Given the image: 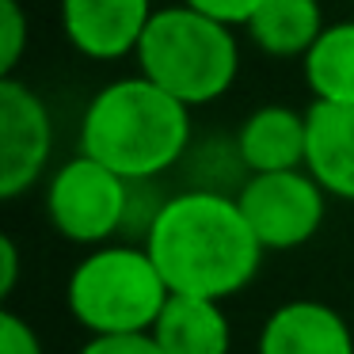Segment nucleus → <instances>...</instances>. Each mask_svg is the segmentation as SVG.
<instances>
[{
  "mask_svg": "<svg viewBox=\"0 0 354 354\" xmlns=\"http://www.w3.org/2000/svg\"><path fill=\"white\" fill-rule=\"evenodd\" d=\"M54 153V118L39 92L0 77V198H19L42 179Z\"/></svg>",
  "mask_w": 354,
  "mask_h": 354,
  "instance_id": "obj_7",
  "label": "nucleus"
},
{
  "mask_svg": "<svg viewBox=\"0 0 354 354\" xmlns=\"http://www.w3.org/2000/svg\"><path fill=\"white\" fill-rule=\"evenodd\" d=\"M183 4H191V8L206 12V16L225 19V24H232V27H244L248 19H252V12L259 8L263 0H183Z\"/></svg>",
  "mask_w": 354,
  "mask_h": 354,
  "instance_id": "obj_20",
  "label": "nucleus"
},
{
  "mask_svg": "<svg viewBox=\"0 0 354 354\" xmlns=\"http://www.w3.org/2000/svg\"><path fill=\"white\" fill-rule=\"evenodd\" d=\"M19 282V244L12 236H0V301H8Z\"/></svg>",
  "mask_w": 354,
  "mask_h": 354,
  "instance_id": "obj_21",
  "label": "nucleus"
},
{
  "mask_svg": "<svg viewBox=\"0 0 354 354\" xmlns=\"http://www.w3.org/2000/svg\"><path fill=\"white\" fill-rule=\"evenodd\" d=\"M171 290L145 244H95L73 267L65 301L88 335H126L153 331Z\"/></svg>",
  "mask_w": 354,
  "mask_h": 354,
  "instance_id": "obj_4",
  "label": "nucleus"
},
{
  "mask_svg": "<svg viewBox=\"0 0 354 354\" xmlns=\"http://www.w3.org/2000/svg\"><path fill=\"white\" fill-rule=\"evenodd\" d=\"M77 354H164L153 331H126V335H92Z\"/></svg>",
  "mask_w": 354,
  "mask_h": 354,
  "instance_id": "obj_18",
  "label": "nucleus"
},
{
  "mask_svg": "<svg viewBox=\"0 0 354 354\" xmlns=\"http://www.w3.org/2000/svg\"><path fill=\"white\" fill-rule=\"evenodd\" d=\"M168 194H160L156 179H130V206H126V225H122V240L145 244L153 221L160 217Z\"/></svg>",
  "mask_w": 354,
  "mask_h": 354,
  "instance_id": "obj_16",
  "label": "nucleus"
},
{
  "mask_svg": "<svg viewBox=\"0 0 354 354\" xmlns=\"http://www.w3.org/2000/svg\"><path fill=\"white\" fill-rule=\"evenodd\" d=\"M42 206H46V221L57 236L84 248L111 244L115 236H122L130 179L100 164L95 156L77 153L46 179Z\"/></svg>",
  "mask_w": 354,
  "mask_h": 354,
  "instance_id": "obj_5",
  "label": "nucleus"
},
{
  "mask_svg": "<svg viewBox=\"0 0 354 354\" xmlns=\"http://www.w3.org/2000/svg\"><path fill=\"white\" fill-rule=\"evenodd\" d=\"M308 118L305 168L331 198L354 202V103L313 100Z\"/></svg>",
  "mask_w": 354,
  "mask_h": 354,
  "instance_id": "obj_10",
  "label": "nucleus"
},
{
  "mask_svg": "<svg viewBox=\"0 0 354 354\" xmlns=\"http://www.w3.org/2000/svg\"><path fill=\"white\" fill-rule=\"evenodd\" d=\"M301 69L313 100L354 103V19L324 27L320 39L301 57Z\"/></svg>",
  "mask_w": 354,
  "mask_h": 354,
  "instance_id": "obj_14",
  "label": "nucleus"
},
{
  "mask_svg": "<svg viewBox=\"0 0 354 354\" xmlns=\"http://www.w3.org/2000/svg\"><path fill=\"white\" fill-rule=\"evenodd\" d=\"M324 27L328 24H324L320 0H263L244 24V31L259 54L290 62V57L308 54Z\"/></svg>",
  "mask_w": 354,
  "mask_h": 354,
  "instance_id": "obj_13",
  "label": "nucleus"
},
{
  "mask_svg": "<svg viewBox=\"0 0 354 354\" xmlns=\"http://www.w3.org/2000/svg\"><path fill=\"white\" fill-rule=\"evenodd\" d=\"M0 354H46L39 331L12 308L0 313Z\"/></svg>",
  "mask_w": 354,
  "mask_h": 354,
  "instance_id": "obj_19",
  "label": "nucleus"
},
{
  "mask_svg": "<svg viewBox=\"0 0 354 354\" xmlns=\"http://www.w3.org/2000/svg\"><path fill=\"white\" fill-rule=\"evenodd\" d=\"M255 354H354V328L328 301H286L263 320Z\"/></svg>",
  "mask_w": 354,
  "mask_h": 354,
  "instance_id": "obj_9",
  "label": "nucleus"
},
{
  "mask_svg": "<svg viewBox=\"0 0 354 354\" xmlns=\"http://www.w3.org/2000/svg\"><path fill=\"white\" fill-rule=\"evenodd\" d=\"M153 339L160 343L164 354H229L232 324L221 301L171 293L164 313L153 324Z\"/></svg>",
  "mask_w": 354,
  "mask_h": 354,
  "instance_id": "obj_12",
  "label": "nucleus"
},
{
  "mask_svg": "<svg viewBox=\"0 0 354 354\" xmlns=\"http://www.w3.org/2000/svg\"><path fill=\"white\" fill-rule=\"evenodd\" d=\"M31 24L19 0H0V77H16L19 62L27 54Z\"/></svg>",
  "mask_w": 354,
  "mask_h": 354,
  "instance_id": "obj_17",
  "label": "nucleus"
},
{
  "mask_svg": "<svg viewBox=\"0 0 354 354\" xmlns=\"http://www.w3.org/2000/svg\"><path fill=\"white\" fill-rule=\"evenodd\" d=\"M80 153L126 179H160L191 153V107L141 73L111 80L80 118Z\"/></svg>",
  "mask_w": 354,
  "mask_h": 354,
  "instance_id": "obj_2",
  "label": "nucleus"
},
{
  "mask_svg": "<svg viewBox=\"0 0 354 354\" xmlns=\"http://www.w3.org/2000/svg\"><path fill=\"white\" fill-rule=\"evenodd\" d=\"M153 12V0H62V31L88 62H118L138 50Z\"/></svg>",
  "mask_w": 354,
  "mask_h": 354,
  "instance_id": "obj_8",
  "label": "nucleus"
},
{
  "mask_svg": "<svg viewBox=\"0 0 354 354\" xmlns=\"http://www.w3.org/2000/svg\"><path fill=\"white\" fill-rule=\"evenodd\" d=\"M187 156H194V168H191V187H202V191H225V194H236L248 179V168L240 160V149L236 138H217L206 141L202 149H191Z\"/></svg>",
  "mask_w": 354,
  "mask_h": 354,
  "instance_id": "obj_15",
  "label": "nucleus"
},
{
  "mask_svg": "<svg viewBox=\"0 0 354 354\" xmlns=\"http://www.w3.org/2000/svg\"><path fill=\"white\" fill-rule=\"evenodd\" d=\"M236 149L248 176L252 171H290L305 168L308 118L286 103L255 107L236 130Z\"/></svg>",
  "mask_w": 354,
  "mask_h": 354,
  "instance_id": "obj_11",
  "label": "nucleus"
},
{
  "mask_svg": "<svg viewBox=\"0 0 354 354\" xmlns=\"http://www.w3.org/2000/svg\"><path fill=\"white\" fill-rule=\"evenodd\" d=\"M331 194L316 183L308 168L252 171L236 191L252 232L267 252H293L320 232Z\"/></svg>",
  "mask_w": 354,
  "mask_h": 354,
  "instance_id": "obj_6",
  "label": "nucleus"
},
{
  "mask_svg": "<svg viewBox=\"0 0 354 354\" xmlns=\"http://www.w3.org/2000/svg\"><path fill=\"white\" fill-rule=\"evenodd\" d=\"M153 263L171 293L225 301L252 286L267 248L252 232L236 194L183 187L168 194L145 236Z\"/></svg>",
  "mask_w": 354,
  "mask_h": 354,
  "instance_id": "obj_1",
  "label": "nucleus"
},
{
  "mask_svg": "<svg viewBox=\"0 0 354 354\" xmlns=\"http://www.w3.org/2000/svg\"><path fill=\"white\" fill-rule=\"evenodd\" d=\"M133 62L141 77L171 92L179 103L206 107L236 84L240 39L232 24L179 0L153 12L133 50Z\"/></svg>",
  "mask_w": 354,
  "mask_h": 354,
  "instance_id": "obj_3",
  "label": "nucleus"
}]
</instances>
